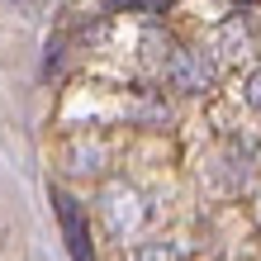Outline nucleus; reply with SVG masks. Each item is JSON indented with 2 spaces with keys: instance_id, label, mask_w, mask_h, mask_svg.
Instances as JSON below:
<instances>
[{
  "instance_id": "f257e3e1",
  "label": "nucleus",
  "mask_w": 261,
  "mask_h": 261,
  "mask_svg": "<svg viewBox=\"0 0 261 261\" xmlns=\"http://www.w3.org/2000/svg\"><path fill=\"white\" fill-rule=\"evenodd\" d=\"M166 81H171V90H186V95H199V90L214 86V67L204 62V53H190L180 48L166 57Z\"/></svg>"
},
{
  "instance_id": "f03ea898",
  "label": "nucleus",
  "mask_w": 261,
  "mask_h": 261,
  "mask_svg": "<svg viewBox=\"0 0 261 261\" xmlns=\"http://www.w3.org/2000/svg\"><path fill=\"white\" fill-rule=\"evenodd\" d=\"M53 209H57V223H62V238H67L71 261H90V228H86L81 204H76L67 190H53Z\"/></svg>"
},
{
  "instance_id": "7ed1b4c3",
  "label": "nucleus",
  "mask_w": 261,
  "mask_h": 261,
  "mask_svg": "<svg viewBox=\"0 0 261 261\" xmlns=\"http://www.w3.org/2000/svg\"><path fill=\"white\" fill-rule=\"evenodd\" d=\"M105 214H110V228H114V233H124V228H133L138 219H143V209H138V195L124 190V186L105 195Z\"/></svg>"
},
{
  "instance_id": "20e7f679",
  "label": "nucleus",
  "mask_w": 261,
  "mask_h": 261,
  "mask_svg": "<svg viewBox=\"0 0 261 261\" xmlns=\"http://www.w3.org/2000/svg\"><path fill=\"white\" fill-rule=\"evenodd\" d=\"M133 261H180L171 242H143V247L133 252Z\"/></svg>"
},
{
  "instance_id": "39448f33",
  "label": "nucleus",
  "mask_w": 261,
  "mask_h": 261,
  "mask_svg": "<svg viewBox=\"0 0 261 261\" xmlns=\"http://www.w3.org/2000/svg\"><path fill=\"white\" fill-rule=\"evenodd\" d=\"M242 95H247V105H252V110L261 114V71H252V76H247V86H242Z\"/></svg>"
},
{
  "instance_id": "423d86ee",
  "label": "nucleus",
  "mask_w": 261,
  "mask_h": 261,
  "mask_svg": "<svg viewBox=\"0 0 261 261\" xmlns=\"http://www.w3.org/2000/svg\"><path fill=\"white\" fill-rule=\"evenodd\" d=\"M114 10H147V5H157V0H110Z\"/></svg>"
}]
</instances>
